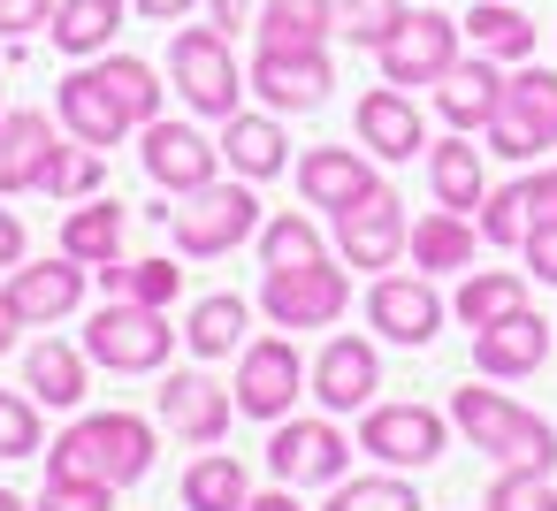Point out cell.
I'll return each instance as SVG.
<instances>
[{
    "instance_id": "obj_9",
    "label": "cell",
    "mask_w": 557,
    "mask_h": 511,
    "mask_svg": "<svg viewBox=\"0 0 557 511\" xmlns=\"http://www.w3.org/2000/svg\"><path fill=\"white\" fill-rule=\"evenodd\" d=\"M443 443H450V427H443V412H428V404H374V412L359 420V450L382 458V465H397V473L435 465Z\"/></svg>"
},
{
    "instance_id": "obj_2",
    "label": "cell",
    "mask_w": 557,
    "mask_h": 511,
    "mask_svg": "<svg viewBox=\"0 0 557 511\" xmlns=\"http://www.w3.org/2000/svg\"><path fill=\"white\" fill-rule=\"evenodd\" d=\"M450 420L473 450H488L496 465H519V473H549L557 465V427L527 404H511L504 389H458L450 397Z\"/></svg>"
},
{
    "instance_id": "obj_41",
    "label": "cell",
    "mask_w": 557,
    "mask_h": 511,
    "mask_svg": "<svg viewBox=\"0 0 557 511\" xmlns=\"http://www.w3.org/2000/svg\"><path fill=\"white\" fill-rule=\"evenodd\" d=\"M100 176H108V169H100V146H92V153L54 146V161H47L39 191H47V199H92V191H100Z\"/></svg>"
},
{
    "instance_id": "obj_11",
    "label": "cell",
    "mask_w": 557,
    "mask_h": 511,
    "mask_svg": "<svg viewBox=\"0 0 557 511\" xmlns=\"http://www.w3.org/2000/svg\"><path fill=\"white\" fill-rule=\"evenodd\" d=\"M405 237H412V222H405V199H397L389 184H382V191H367L359 207H344V214H336L344 267H397Z\"/></svg>"
},
{
    "instance_id": "obj_10",
    "label": "cell",
    "mask_w": 557,
    "mask_h": 511,
    "mask_svg": "<svg viewBox=\"0 0 557 511\" xmlns=\"http://www.w3.org/2000/svg\"><path fill=\"white\" fill-rule=\"evenodd\" d=\"M329 85H336V70H329L321 47H260V54H252V92H260L268 108H283V115L321 108Z\"/></svg>"
},
{
    "instance_id": "obj_12",
    "label": "cell",
    "mask_w": 557,
    "mask_h": 511,
    "mask_svg": "<svg viewBox=\"0 0 557 511\" xmlns=\"http://www.w3.org/2000/svg\"><path fill=\"white\" fill-rule=\"evenodd\" d=\"M344 465H351V443L329 427V420H283L275 427V443H268V473L283 481V488H321V481H344Z\"/></svg>"
},
{
    "instance_id": "obj_43",
    "label": "cell",
    "mask_w": 557,
    "mask_h": 511,
    "mask_svg": "<svg viewBox=\"0 0 557 511\" xmlns=\"http://www.w3.org/2000/svg\"><path fill=\"white\" fill-rule=\"evenodd\" d=\"M488 511H557V488H549V473L504 465V473L488 481Z\"/></svg>"
},
{
    "instance_id": "obj_13",
    "label": "cell",
    "mask_w": 557,
    "mask_h": 511,
    "mask_svg": "<svg viewBox=\"0 0 557 511\" xmlns=\"http://www.w3.org/2000/svg\"><path fill=\"white\" fill-rule=\"evenodd\" d=\"M298 382H306V366H298V351L283 336H260V344L237 351V412L245 420H283Z\"/></svg>"
},
{
    "instance_id": "obj_44",
    "label": "cell",
    "mask_w": 557,
    "mask_h": 511,
    "mask_svg": "<svg viewBox=\"0 0 557 511\" xmlns=\"http://www.w3.org/2000/svg\"><path fill=\"white\" fill-rule=\"evenodd\" d=\"M0 458H39V404L0 389Z\"/></svg>"
},
{
    "instance_id": "obj_8",
    "label": "cell",
    "mask_w": 557,
    "mask_h": 511,
    "mask_svg": "<svg viewBox=\"0 0 557 511\" xmlns=\"http://www.w3.org/2000/svg\"><path fill=\"white\" fill-rule=\"evenodd\" d=\"M374 62H382V85H435L458 62V24L443 9H405V24L374 47Z\"/></svg>"
},
{
    "instance_id": "obj_15",
    "label": "cell",
    "mask_w": 557,
    "mask_h": 511,
    "mask_svg": "<svg viewBox=\"0 0 557 511\" xmlns=\"http://www.w3.org/2000/svg\"><path fill=\"white\" fill-rule=\"evenodd\" d=\"M138 161H146V176H153L161 191H199V184H214V161H222V146H207L191 123H169V115H153V123H146V146H138Z\"/></svg>"
},
{
    "instance_id": "obj_36",
    "label": "cell",
    "mask_w": 557,
    "mask_h": 511,
    "mask_svg": "<svg viewBox=\"0 0 557 511\" xmlns=\"http://www.w3.org/2000/svg\"><path fill=\"white\" fill-rule=\"evenodd\" d=\"M100 77H108V92L123 100V115H131L138 130H146V123L161 115V92H169V85L153 77V62H131V54H108V62H100Z\"/></svg>"
},
{
    "instance_id": "obj_24",
    "label": "cell",
    "mask_w": 557,
    "mask_h": 511,
    "mask_svg": "<svg viewBox=\"0 0 557 511\" xmlns=\"http://www.w3.org/2000/svg\"><path fill=\"white\" fill-rule=\"evenodd\" d=\"M428 191H435V207H450V214H481L488 169H481V146H466V130H450V138L428 146Z\"/></svg>"
},
{
    "instance_id": "obj_23",
    "label": "cell",
    "mask_w": 557,
    "mask_h": 511,
    "mask_svg": "<svg viewBox=\"0 0 557 511\" xmlns=\"http://www.w3.org/2000/svg\"><path fill=\"white\" fill-rule=\"evenodd\" d=\"M351 123H359V138H367V153H374V161H412V153H420V138H428V130H420V108L405 100V85L367 92Z\"/></svg>"
},
{
    "instance_id": "obj_20",
    "label": "cell",
    "mask_w": 557,
    "mask_h": 511,
    "mask_svg": "<svg viewBox=\"0 0 557 511\" xmlns=\"http://www.w3.org/2000/svg\"><path fill=\"white\" fill-rule=\"evenodd\" d=\"M496 100H504V70H496V54L450 62V70L435 77V115H443L450 130H488Z\"/></svg>"
},
{
    "instance_id": "obj_45",
    "label": "cell",
    "mask_w": 557,
    "mask_h": 511,
    "mask_svg": "<svg viewBox=\"0 0 557 511\" xmlns=\"http://www.w3.org/2000/svg\"><path fill=\"white\" fill-rule=\"evenodd\" d=\"M108 503H115L108 481H54V473H47V496H39L32 511H108Z\"/></svg>"
},
{
    "instance_id": "obj_31",
    "label": "cell",
    "mask_w": 557,
    "mask_h": 511,
    "mask_svg": "<svg viewBox=\"0 0 557 511\" xmlns=\"http://www.w3.org/2000/svg\"><path fill=\"white\" fill-rule=\"evenodd\" d=\"M62 252H70V260H85V267H108V260H123V207H115V199H92V207H77V214L62 222Z\"/></svg>"
},
{
    "instance_id": "obj_51",
    "label": "cell",
    "mask_w": 557,
    "mask_h": 511,
    "mask_svg": "<svg viewBox=\"0 0 557 511\" xmlns=\"http://www.w3.org/2000/svg\"><path fill=\"white\" fill-rule=\"evenodd\" d=\"M245 511H298L290 488H268V496H245Z\"/></svg>"
},
{
    "instance_id": "obj_16",
    "label": "cell",
    "mask_w": 557,
    "mask_h": 511,
    "mask_svg": "<svg viewBox=\"0 0 557 511\" xmlns=\"http://www.w3.org/2000/svg\"><path fill=\"white\" fill-rule=\"evenodd\" d=\"M367 321H374L389 344H435L443 298L428 290V275H382V283L367 290Z\"/></svg>"
},
{
    "instance_id": "obj_7",
    "label": "cell",
    "mask_w": 557,
    "mask_h": 511,
    "mask_svg": "<svg viewBox=\"0 0 557 511\" xmlns=\"http://www.w3.org/2000/svg\"><path fill=\"white\" fill-rule=\"evenodd\" d=\"M351 306V275L329 267V260H306V267H268L260 275V313L275 328H329L344 321Z\"/></svg>"
},
{
    "instance_id": "obj_18",
    "label": "cell",
    "mask_w": 557,
    "mask_h": 511,
    "mask_svg": "<svg viewBox=\"0 0 557 511\" xmlns=\"http://www.w3.org/2000/svg\"><path fill=\"white\" fill-rule=\"evenodd\" d=\"M367 191H382V176H374L367 153H351V146H313L306 169H298V199L321 207V214H344V207H359Z\"/></svg>"
},
{
    "instance_id": "obj_49",
    "label": "cell",
    "mask_w": 557,
    "mask_h": 511,
    "mask_svg": "<svg viewBox=\"0 0 557 511\" xmlns=\"http://www.w3.org/2000/svg\"><path fill=\"white\" fill-rule=\"evenodd\" d=\"M527 199H534V214H557V161L542 176H527Z\"/></svg>"
},
{
    "instance_id": "obj_6",
    "label": "cell",
    "mask_w": 557,
    "mask_h": 511,
    "mask_svg": "<svg viewBox=\"0 0 557 511\" xmlns=\"http://www.w3.org/2000/svg\"><path fill=\"white\" fill-rule=\"evenodd\" d=\"M557 146V77L549 70H519L504 77V100L488 115V153L496 161H534Z\"/></svg>"
},
{
    "instance_id": "obj_32",
    "label": "cell",
    "mask_w": 557,
    "mask_h": 511,
    "mask_svg": "<svg viewBox=\"0 0 557 511\" xmlns=\"http://www.w3.org/2000/svg\"><path fill=\"white\" fill-rule=\"evenodd\" d=\"M184 344H191L199 359H230V351H245V298H230V290L199 298V306L184 313Z\"/></svg>"
},
{
    "instance_id": "obj_42",
    "label": "cell",
    "mask_w": 557,
    "mask_h": 511,
    "mask_svg": "<svg viewBox=\"0 0 557 511\" xmlns=\"http://www.w3.org/2000/svg\"><path fill=\"white\" fill-rule=\"evenodd\" d=\"M405 24V0H336V32L351 47H382Z\"/></svg>"
},
{
    "instance_id": "obj_4",
    "label": "cell",
    "mask_w": 557,
    "mask_h": 511,
    "mask_svg": "<svg viewBox=\"0 0 557 511\" xmlns=\"http://www.w3.org/2000/svg\"><path fill=\"white\" fill-rule=\"evenodd\" d=\"M169 351H176V328L161 321V306L115 298L85 321V359L108 374H153V366H169Z\"/></svg>"
},
{
    "instance_id": "obj_35",
    "label": "cell",
    "mask_w": 557,
    "mask_h": 511,
    "mask_svg": "<svg viewBox=\"0 0 557 511\" xmlns=\"http://www.w3.org/2000/svg\"><path fill=\"white\" fill-rule=\"evenodd\" d=\"M100 283H108V298L169 306V298L184 290V267H176V260H108V267H100Z\"/></svg>"
},
{
    "instance_id": "obj_25",
    "label": "cell",
    "mask_w": 557,
    "mask_h": 511,
    "mask_svg": "<svg viewBox=\"0 0 557 511\" xmlns=\"http://www.w3.org/2000/svg\"><path fill=\"white\" fill-rule=\"evenodd\" d=\"M77 298H85V260H39V267H16V283H9V306L24 313V328L32 321H62V313H77Z\"/></svg>"
},
{
    "instance_id": "obj_17",
    "label": "cell",
    "mask_w": 557,
    "mask_h": 511,
    "mask_svg": "<svg viewBox=\"0 0 557 511\" xmlns=\"http://www.w3.org/2000/svg\"><path fill=\"white\" fill-rule=\"evenodd\" d=\"M542 359H549V321L527 313V306H511L504 321L473 328V366L496 374V382H519V374H534Z\"/></svg>"
},
{
    "instance_id": "obj_19",
    "label": "cell",
    "mask_w": 557,
    "mask_h": 511,
    "mask_svg": "<svg viewBox=\"0 0 557 511\" xmlns=\"http://www.w3.org/2000/svg\"><path fill=\"white\" fill-rule=\"evenodd\" d=\"M382 389V359L367 336H336L321 359H313V397L329 412H367V397Z\"/></svg>"
},
{
    "instance_id": "obj_47",
    "label": "cell",
    "mask_w": 557,
    "mask_h": 511,
    "mask_svg": "<svg viewBox=\"0 0 557 511\" xmlns=\"http://www.w3.org/2000/svg\"><path fill=\"white\" fill-rule=\"evenodd\" d=\"M39 24H54V0H0V39H24Z\"/></svg>"
},
{
    "instance_id": "obj_22",
    "label": "cell",
    "mask_w": 557,
    "mask_h": 511,
    "mask_svg": "<svg viewBox=\"0 0 557 511\" xmlns=\"http://www.w3.org/2000/svg\"><path fill=\"white\" fill-rule=\"evenodd\" d=\"M62 123H70L77 146H123V130H131V115H123V100L108 92L100 70H70L62 77Z\"/></svg>"
},
{
    "instance_id": "obj_29",
    "label": "cell",
    "mask_w": 557,
    "mask_h": 511,
    "mask_svg": "<svg viewBox=\"0 0 557 511\" xmlns=\"http://www.w3.org/2000/svg\"><path fill=\"white\" fill-rule=\"evenodd\" d=\"M252 32L260 47H321L336 32V0H268Z\"/></svg>"
},
{
    "instance_id": "obj_54",
    "label": "cell",
    "mask_w": 557,
    "mask_h": 511,
    "mask_svg": "<svg viewBox=\"0 0 557 511\" xmlns=\"http://www.w3.org/2000/svg\"><path fill=\"white\" fill-rule=\"evenodd\" d=\"M0 511H32V503H24V496H9V488H0Z\"/></svg>"
},
{
    "instance_id": "obj_21",
    "label": "cell",
    "mask_w": 557,
    "mask_h": 511,
    "mask_svg": "<svg viewBox=\"0 0 557 511\" xmlns=\"http://www.w3.org/2000/svg\"><path fill=\"white\" fill-rule=\"evenodd\" d=\"M54 123L39 108H16V115H0V199L9 191H39L47 161H54Z\"/></svg>"
},
{
    "instance_id": "obj_53",
    "label": "cell",
    "mask_w": 557,
    "mask_h": 511,
    "mask_svg": "<svg viewBox=\"0 0 557 511\" xmlns=\"http://www.w3.org/2000/svg\"><path fill=\"white\" fill-rule=\"evenodd\" d=\"M16 328H24V313L9 306V290H0V351H9V344H16Z\"/></svg>"
},
{
    "instance_id": "obj_40",
    "label": "cell",
    "mask_w": 557,
    "mask_h": 511,
    "mask_svg": "<svg viewBox=\"0 0 557 511\" xmlns=\"http://www.w3.org/2000/svg\"><path fill=\"white\" fill-rule=\"evenodd\" d=\"M260 260L268 267H306V260H321V229L306 214H275V222H260Z\"/></svg>"
},
{
    "instance_id": "obj_27",
    "label": "cell",
    "mask_w": 557,
    "mask_h": 511,
    "mask_svg": "<svg viewBox=\"0 0 557 511\" xmlns=\"http://www.w3.org/2000/svg\"><path fill=\"white\" fill-rule=\"evenodd\" d=\"M473 222L466 214H450V207H435V214H420L412 222V237H405V252L428 267V275H458V267H473Z\"/></svg>"
},
{
    "instance_id": "obj_39",
    "label": "cell",
    "mask_w": 557,
    "mask_h": 511,
    "mask_svg": "<svg viewBox=\"0 0 557 511\" xmlns=\"http://www.w3.org/2000/svg\"><path fill=\"white\" fill-rule=\"evenodd\" d=\"M473 229H481L488 245H527V229H534V199H527V184H504V191H488Z\"/></svg>"
},
{
    "instance_id": "obj_48",
    "label": "cell",
    "mask_w": 557,
    "mask_h": 511,
    "mask_svg": "<svg viewBox=\"0 0 557 511\" xmlns=\"http://www.w3.org/2000/svg\"><path fill=\"white\" fill-rule=\"evenodd\" d=\"M16 260H24V222L0 207V267H16Z\"/></svg>"
},
{
    "instance_id": "obj_50",
    "label": "cell",
    "mask_w": 557,
    "mask_h": 511,
    "mask_svg": "<svg viewBox=\"0 0 557 511\" xmlns=\"http://www.w3.org/2000/svg\"><path fill=\"white\" fill-rule=\"evenodd\" d=\"M131 9H138V16H153V24H176V16H191V9H199V0H131Z\"/></svg>"
},
{
    "instance_id": "obj_33",
    "label": "cell",
    "mask_w": 557,
    "mask_h": 511,
    "mask_svg": "<svg viewBox=\"0 0 557 511\" xmlns=\"http://www.w3.org/2000/svg\"><path fill=\"white\" fill-rule=\"evenodd\" d=\"M245 465L230 450H207L191 473H184V511H245Z\"/></svg>"
},
{
    "instance_id": "obj_37",
    "label": "cell",
    "mask_w": 557,
    "mask_h": 511,
    "mask_svg": "<svg viewBox=\"0 0 557 511\" xmlns=\"http://www.w3.org/2000/svg\"><path fill=\"white\" fill-rule=\"evenodd\" d=\"M511 306H527V283H519V275H504V267H488V275H466V283H458V321H466V328H488V321H504Z\"/></svg>"
},
{
    "instance_id": "obj_5",
    "label": "cell",
    "mask_w": 557,
    "mask_h": 511,
    "mask_svg": "<svg viewBox=\"0 0 557 511\" xmlns=\"http://www.w3.org/2000/svg\"><path fill=\"white\" fill-rule=\"evenodd\" d=\"M169 77H176V92H184V108L191 115H237V54H230V32H214V24H199V32H176L169 39Z\"/></svg>"
},
{
    "instance_id": "obj_28",
    "label": "cell",
    "mask_w": 557,
    "mask_h": 511,
    "mask_svg": "<svg viewBox=\"0 0 557 511\" xmlns=\"http://www.w3.org/2000/svg\"><path fill=\"white\" fill-rule=\"evenodd\" d=\"M24 389H32L39 404H62V412L85 404V389H92V382H85V351H70L62 336H54V344H32V359H24Z\"/></svg>"
},
{
    "instance_id": "obj_46",
    "label": "cell",
    "mask_w": 557,
    "mask_h": 511,
    "mask_svg": "<svg viewBox=\"0 0 557 511\" xmlns=\"http://www.w3.org/2000/svg\"><path fill=\"white\" fill-rule=\"evenodd\" d=\"M527 275L534 283H557V214H534V229H527Z\"/></svg>"
},
{
    "instance_id": "obj_30",
    "label": "cell",
    "mask_w": 557,
    "mask_h": 511,
    "mask_svg": "<svg viewBox=\"0 0 557 511\" xmlns=\"http://www.w3.org/2000/svg\"><path fill=\"white\" fill-rule=\"evenodd\" d=\"M47 32L62 54H108V39L123 32V0H62Z\"/></svg>"
},
{
    "instance_id": "obj_14",
    "label": "cell",
    "mask_w": 557,
    "mask_h": 511,
    "mask_svg": "<svg viewBox=\"0 0 557 511\" xmlns=\"http://www.w3.org/2000/svg\"><path fill=\"white\" fill-rule=\"evenodd\" d=\"M230 420H237V389H222V382H207V374H169V382H161V427H169V435L214 450V443L230 435Z\"/></svg>"
},
{
    "instance_id": "obj_52",
    "label": "cell",
    "mask_w": 557,
    "mask_h": 511,
    "mask_svg": "<svg viewBox=\"0 0 557 511\" xmlns=\"http://www.w3.org/2000/svg\"><path fill=\"white\" fill-rule=\"evenodd\" d=\"M214 32H245V0H214Z\"/></svg>"
},
{
    "instance_id": "obj_38",
    "label": "cell",
    "mask_w": 557,
    "mask_h": 511,
    "mask_svg": "<svg viewBox=\"0 0 557 511\" xmlns=\"http://www.w3.org/2000/svg\"><path fill=\"white\" fill-rule=\"evenodd\" d=\"M321 511H420V488L397 473H367V481H336V496Z\"/></svg>"
},
{
    "instance_id": "obj_1",
    "label": "cell",
    "mask_w": 557,
    "mask_h": 511,
    "mask_svg": "<svg viewBox=\"0 0 557 511\" xmlns=\"http://www.w3.org/2000/svg\"><path fill=\"white\" fill-rule=\"evenodd\" d=\"M47 473L54 481H108V488H131L153 473V427L138 412H85L77 427H62V443L47 450Z\"/></svg>"
},
{
    "instance_id": "obj_3",
    "label": "cell",
    "mask_w": 557,
    "mask_h": 511,
    "mask_svg": "<svg viewBox=\"0 0 557 511\" xmlns=\"http://www.w3.org/2000/svg\"><path fill=\"white\" fill-rule=\"evenodd\" d=\"M169 229H176V252L184 260H222L245 237H260V191L245 176H230V184L214 176V184L184 191V207L169 214Z\"/></svg>"
},
{
    "instance_id": "obj_26",
    "label": "cell",
    "mask_w": 557,
    "mask_h": 511,
    "mask_svg": "<svg viewBox=\"0 0 557 511\" xmlns=\"http://www.w3.org/2000/svg\"><path fill=\"white\" fill-rule=\"evenodd\" d=\"M222 161H230L245 184H268V176H283V169H290L283 130H275L268 115H230V123H222Z\"/></svg>"
},
{
    "instance_id": "obj_34",
    "label": "cell",
    "mask_w": 557,
    "mask_h": 511,
    "mask_svg": "<svg viewBox=\"0 0 557 511\" xmlns=\"http://www.w3.org/2000/svg\"><path fill=\"white\" fill-rule=\"evenodd\" d=\"M466 39H473L481 54H496V62H527V54H534V24H527L519 9H504V0H481V9L466 16Z\"/></svg>"
}]
</instances>
